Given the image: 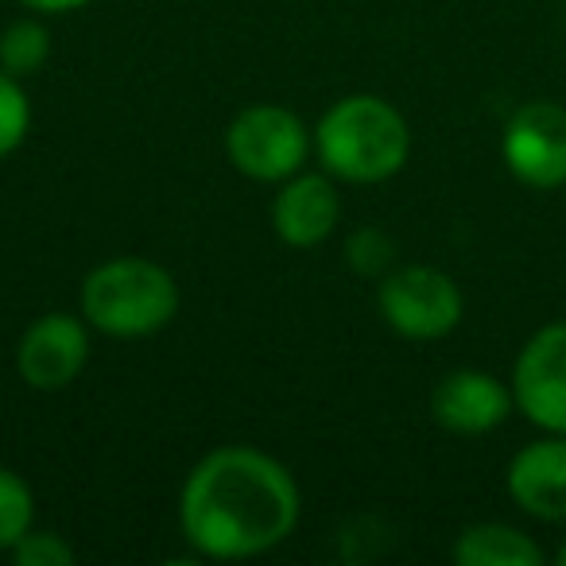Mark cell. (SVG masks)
Here are the masks:
<instances>
[{"label":"cell","mask_w":566,"mask_h":566,"mask_svg":"<svg viewBox=\"0 0 566 566\" xmlns=\"http://www.w3.org/2000/svg\"><path fill=\"white\" fill-rule=\"evenodd\" d=\"M32 489L12 470H0V551H12L20 543V535L32 532Z\"/></svg>","instance_id":"5bb4252c"},{"label":"cell","mask_w":566,"mask_h":566,"mask_svg":"<svg viewBox=\"0 0 566 566\" xmlns=\"http://www.w3.org/2000/svg\"><path fill=\"white\" fill-rule=\"evenodd\" d=\"M458 566H539L543 551L532 535L509 524H470L454 543Z\"/></svg>","instance_id":"7c38bea8"},{"label":"cell","mask_w":566,"mask_h":566,"mask_svg":"<svg viewBox=\"0 0 566 566\" xmlns=\"http://www.w3.org/2000/svg\"><path fill=\"white\" fill-rule=\"evenodd\" d=\"M175 311H179V287L171 272L140 256L109 260L82 283V315L113 338H144L164 331Z\"/></svg>","instance_id":"3957f363"},{"label":"cell","mask_w":566,"mask_h":566,"mask_svg":"<svg viewBox=\"0 0 566 566\" xmlns=\"http://www.w3.org/2000/svg\"><path fill=\"white\" fill-rule=\"evenodd\" d=\"M504 164L524 187L555 190L566 182V109L558 102H527L504 125Z\"/></svg>","instance_id":"8992f818"},{"label":"cell","mask_w":566,"mask_h":566,"mask_svg":"<svg viewBox=\"0 0 566 566\" xmlns=\"http://www.w3.org/2000/svg\"><path fill=\"white\" fill-rule=\"evenodd\" d=\"M315 144L331 175L346 182H380L408 164L411 133L388 102L357 94L318 120Z\"/></svg>","instance_id":"7a4b0ae2"},{"label":"cell","mask_w":566,"mask_h":566,"mask_svg":"<svg viewBox=\"0 0 566 566\" xmlns=\"http://www.w3.org/2000/svg\"><path fill=\"white\" fill-rule=\"evenodd\" d=\"M380 315L403 338L431 342L462 323V292L439 268L411 264L385 275V283H380Z\"/></svg>","instance_id":"277c9868"},{"label":"cell","mask_w":566,"mask_h":566,"mask_svg":"<svg viewBox=\"0 0 566 566\" xmlns=\"http://www.w3.org/2000/svg\"><path fill=\"white\" fill-rule=\"evenodd\" d=\"M20 566H74V547L55 532H28L12 547Z\"/></svg>","instance_id":"e0dca14e"},{"label":"cell","mask_w":566,"mask_h":566,"mask_svg":"<svg viewBox=\"0 0 566 566\" xmlns=\"http://www.w3.org/2000/svg\"><path fill=\"white\" fill-rule=\"evenodd\" d=\"M51 55V35L35 20H17L9 32L0 35V71L12 78H28V74L43 71Z\"/></svg>","instance_id":"4fadbf2b"},{"label":"cell","mask_w":566,"mask_h":566,"mask_svg":"<svg viewBox=\"0 0 566 566\" xmlns=\"http://www.w3.org/2000/svg\"><path fill=\"white\" fill-rule=\"evenodd\" d=\"M20 4H28L35 12H74L82 4H90V0H20Z\"/></svg>","instance_id":"ac0fdd59"},{"label":"cell","mask_w":566,"mask_h":566,"mask_svg":"<svg viewBox=\"0 0 566 566\" xmlns=\"http://www.w3.org/2000/svg\"><path fill=\"white\" fill-rule=\"evenodd\" d=\"M182 535L210 558H249L292 535L300 489L275 458L221 447L195 465L179 504Z\"/></svg>","instance_id":"6da1fadb"},{"label":"cell","mask_w":566,"mask_h":566,"mask_svg":"<svg viewBox=\"0 0 566 566\" xmlns=\"http://www.w3.org/2000/svg\"><path fill=\"white\" fill-rule=\"evenodd\" d=\"M512 400L535 427L566 434V323H551L527 338L512 373Z\"/></svg>","instance_id":"52a82bcc"},{"label":"cell","mask_w":566,"mask_h":566,"mask_svg":"<svg viewBox=\"0 0 566 566\" xmlns=\"http://www.w3.org/2000/svg\"><path fill=\"white\" fill-rule=\"evenodd\" d=\"M32 125V109H28V97L20 90V82L12 74L0 71V156L20 148V140L28 136Z\"/></svg>","instance_id":"9a60e30c"},{"label":"cell","mask_w":566,"mask_h":566,"mask_svg":"<svg viewBox=\"0 0 566 566\" xmlns=\"http://www.w3.org/2000/svg\"><path fill=\"white\" fill-rule=\"evenodd\" d=\"M558 566H566V539H563V547H558Z\"/></svg>","instance_id":"d6986e66"},{"label":"cell","mask_w":566,"mask_h":566,"mask_svg":"<svg viewBox=\"0 0 566 566\" xmlns=\"http://www.w3.org/2000/svg\"><path fill=\"white\" fill-rule=\"evenodd\" d=\"M346 256H349V268H354L357 275H380L388 264H392L396 244L388 233H380V229L369 226V229H357V233L349 237Z\"/></svg>","instance_id":"2e32d148"},{"label":"cell","mask_w":566,"mask_h":566,"mask_svg":"<svg viewBox=\"0 0 566 566\" xmlns=\"http://www.w3.org/2000/svg\"><path fill=\"white\" fill-rule=\"evenodd\" d=\"M516 408L512 392L496 377L478 369H458L450 377L439 380L431 396V416L439 419V427L454 434H485L493 427H501L509 419V411Z\"/></svg>","instance_id":"9c48e42d"},{"label":"cell","mask_w":566,"mask_h":566,"mask_svg":"<svg viewBox=\"0 0 566 566\" xmlns=\"http://www.w3.org/2000/svg\"><path fill=\"white\" fill-rule=\"evenodd\" d=\"M90 357L86 326L74 315H43L17 349V369L40 392H59L82 373Z\"/></svg>","instance_id":"ba28073f"},{"label":"cell","mask_w":566,"mask_h":566,"mask_svg":"<svg viewBox=\"0 0 566 566\" xmlns=\"http://www.w3.org/2000/svg\"><path fill=\"white\" fill-rule=\"evenodd\" d=\"M338 190L326 175H295L272 206L275 233L295 249H311V244L326 241L338 226Z\"/></svg>","instance_id":"8fae6325"},{"label":"cell","mask_w":566,"mask_h":566,"mask_svg":"<svg viewBox=\"0 0 566 566\" xmlns=\"http://www.w3.org/2000/svg\"><path fill=\"white\" fill-rule=\"evenodd\" d=\"M509 493L527 516L566 520V434H551L524 447L509 465Z\"/></svg>","instance_id":"30bf717a"},{"label":"cell","mask_w":566,"mask_h":566,"mask_svg":"<svg viewBox=\"0 0 566 566\" xmlns=\"http://www.w3.org/2000/svg\"><path fill=\"white\" fill-rule=\"evenodd\" d=\"M226 148L237 171L260 182H275L300 171L311 136L295 113L280 109V105H252L229 125Z\"/></svg>","instance_id":"5b68a950"}]
</instances>
